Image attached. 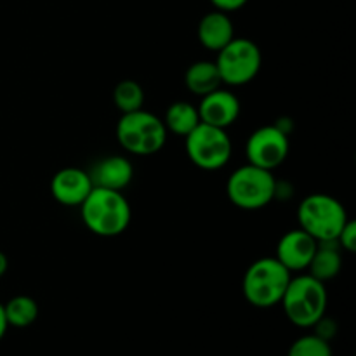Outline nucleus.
Masks as SVG:
<instances>
[{
	"instance_id": "nucleus-1",
	"label": "nucleus",
	"mask_w": 356,
	"mask_h": 356,
	"mask_svg": "<svg viewBox=\"0 0 356 356\" xmlns=\"http://www.w3.org/2000/svg\"><path fill=\"white\" fill-rule=\"evenodd\" d=\"M80 216L90 233L103 238H113L129 228L132 209L122 191L92 188L80 205Z\"/></svg>"
},
{
	"instance_id": "nucleus-2",
	"label": "nucleus",
	"mask_w": 356,
	"mask_h": 356,
	"mask_svg": "<svg viewBox=\"0 0 356 356\" xmlns=\"http://www.w3.org/2000/svg\"><path fill=\"white\" fill-rule=\"evenodd\" d=\"M280 305L291 323L301 329H312L327 313L329 294L323 282L308 273L298 275L289 282Z\"/></svg>"
},
{
	"instance_id": "nucleus-3",
	"label": "nucleus",
	"mask_w": 356,
	"mask_h": 356,
	"mask_svg": "<svg viewBox=\"0 0 356 356\" xmlns=\"http://www.w3.org/2000/svg\"><path fill=\"white\" fill-rule=\"evenodd\" d=\"M292 273L277 257H261L247 268L242 282L243 298L254 308L268 309L280 305Z\"/></svg>"
},
{
	"instance_id": "nucleus-4",
	"label": "nucleus",
	"mask_w": 356,
	"mask_h": 356,
	"mask_svg": "<svg viewBox=\"0 0 356 356\" xmlns=\"http://www.w3.org/2000/svg\"><path fill=\"white\" fill-rule=\"evenodd\" d=\"M163 120L145 108L122 113L117 124V141L122 148L136 156H149L163 149L167 143Z\"/></svg>"
},
{
	"instance_id": "nucleus-5",
	"label": "nucleus",
	"mask_w": 356,
	"mask_h": 356,
	"mask_svg": "<svg viewBox=\"0 0 356 356\" xmlns=\"http://www.w3.org/2000/svg\"><path fill=\"white\" fill-rule=\"evenodd\" d=\"M348 219L350 218L344 205L327 193L308 195L298 209L299 228L305 229L316 242L337 240Z\"/></svg>"
},
{
	"instance_id": "nucleus-6",
	"label": "nucleus",
	"mask_w": 356,
	"mask_h": 356,
	"mask_svg": "<svg viewBox=\"0 0 356 356\" xmlns=\"http://www.w3.org/2000/svg\"><path fill=\"white\" fill-rule=\"evenodd\" d=\"M273 172L245 163L232 172L226 183V195L235 207L242 211H259L275 200Z\"/></svg>"
},
{
	"instance_id": "nucleus-7",
	"label": "nucleus",
	"mask_w": 356,
	"mask_h": 356,
	"mask_svg": "<svg viewBox=\"0 0 356 356\" xmlns=\"http://www.w3.org/2000/svg\"><path fill=\"white\" fill-rule=\"evenodd\" d=\"M184 148L191 163L207 172H214L228 165L233 155V143L226 129L214 127L204 122H200L184 138Z\"/></svg>"
},
{
	"instance_id": "nucleus-8",
	"label": "nucleus",
	"mask_w": 356,
	"mask_h": 356,
	"mask_svg": "<svg viewBox=\"0 0 356 356\" xmlns=\"http://www.w3.org/2000/svg\"><path fill=\"white\" fill-rule=\"evenodd\" d=\"M216 66L225 86L242 87L252 82L263 66V52L250 38L235 37L218 52Z\"/></svg>"
},
{
	"instance_id": "nucleus-9",
	"label": "nucleus",
	"mask_w": 356,
	"mask_h": 356,
	"mask_svg": "<svg viewBox=\"0 0 356 356\" xmlns=\"http://www.w3.org/2000/svg\"><path fill=\"white\" fill-rule=\"evenodd\" d=\"M289 152H291L289 136L282 132L275 124L256 129L249 136L245 145L249 163L271 170V172L287 160Z\"/></svg>"
},
{
	"instance_id": "nucleus-10",
	"label": "nucleus",
	"mask_w": 356,
	"mask_h": 356,
	"mask_svg": "<svg viewBox=\"0 0 356 356\" xmlns=\"http://www.w3.org/2000/svg\"><path fill=\"white\" fill-rule=\"evenodd\" d=\"M316 247H318V242L312 235H308L305 229L296 228L278 240L275 257L291 273H299V271L308 270Z\"/></svg>"
},
{
	"instance_id": "nucleus-11",
	"label": "nucleus",
	"mask_w": 356,
	"mask_h": 356,
	"mask_svg": "<svg viewBox=\"0 0 356 356\" xmlns=\"http://www.w3.org/2000/svg\"><path fill=\"white\" fill-rule=\"evenodd\" d=\"M92 188L89 172L79 167H65L51 179V195L65 207H80Z\"/></svg>"
},
{
	"instance_id": "nucleus-12",
	"label": "nucleus",
	"mask_w": 356,
	"mask_h": 356,
	"mask_svg": "<svg viewBox=\"0 0 356 356\" xmlns=\"http://www.w3.org/2000/svg\"><path fill=\"white\" fill-rule=\"evenodd\" d=\"M197 108L200 122L219 129H228L229 125L235 124L242 110L238 97L232 90L221 89V87L202 96Z\"/></svg>"
},
{
	"instance_id": "nucleus-13",
	"label": "nucleus",
	"mask_w": 356,
	"mask_h": 356,
	"mask_svg": "<svg viewBox=\"0 0 356 356\" xmlns=\"http://www.w3.org/2000/svg\"><path fill=\"white\" fill-rule=\"evenodd\" d=\"M94 188L122 191L134 179V167L131 160L122 155H110L97 160L92 169L87 170Z\"/></svg>"
},
{
	"instance_id": "nucleus-14",
	"label": "nucleus",
	"mask_w": 356,
	"mask_h": 356,
	"mask_svg": "<svg viewBox=\"0 0 356 356\" xmlns=\"http://www.w3.org/2000/svg\"><path fill=\"white\" fill-rule=\"evenodd\" d=\"M198 42L209 51L219 52L235 38V26L228 13L212 10L200 19L197 26Z\"/></svg>"
},
{
	"instance_id": "nucleus-15",
	"label": "nucleus",
	"mask_w": 356,
	"mask_h": 356,
	"mask_svg": "<svg viewBox=\"0 0 356 356\" xmlns=\"http://www.w3.org/2000/svg\"><path fill=\"white\" fill-rule=\"evenodd\" d=\"M343 270V250H341L337 240H327L318 242L316 252L308 266V275L320 282L334 280Z\"/></svg>"
},
{
	"instance_id": "nucleus-16",
	"label": "nucleus",
	"mask_w": 356,
	"mask_h": 356,
	"mask_svg": "<svg viewBox=\"0 0 356 356\" xmlns=\"http://www.w3.org/2000/svg\"><path fill=\"white\" fill-rule=\"evenodd\" d=\"M184 86L191 94L200 97L219 89L222 86V80L216 63L202 59V61H195L193 65L188 66L186 73H184Z\"/></svg>"
},
{
	"instance_id": "nucleus-17",
	"label": "nucleus",
	"mask_w": 356,
	"mask_h": 356,
	"mask_svg": "<svg viewBox=\"0 0 356 356\" xmlns=\"http://www.w3.org/2000/svg\"><path fill=\"white\" fill-rule=\"evenodd\" d=\"M198 124H200L198 108L188 101L172 103L167 108L165 117H163V125H165L167 132H172L181 138H186Z\"/></svg>"
},
{
	"instance_id": "nucleus-18",
	"label": "nucleus",
	"mask_w": 356,
	"mask_h": 356,
	"mask_svg": "<svg viewBox=\"0 0 356 356\" xmlns=\"http://www.w3.org/2000/svg\"><path fill=\"white\" fill-rule=\"evenodd\" d=\"M3 313L9 327L26 329L38 318V305L30 296H16L3 305Z\"/></svg>"
},
{
	"instance_id": "nucleus-19",
	"label": "nucleus",
	"mask_w": 356,
	"mask_h": 356,
	"mask_svg": "<svg viewBox=\"0 0 356 356\" xmlns=\"http://www.w3.org/2000/svg\"><path fill=\"white\" fill-rule=\"evenodd\" d=\"M113 104L120 113H131L145 106V90L136 80H122L113 89Z\"/></svg>"
},
{
	"instance_id": "nucleus-20",
	"label": "nucleus",
	"mask_w": 356,
	"mask_h": 356,
	"mask_svg": "<svg viewBox=\"0 0 356 356\" xmlns=\"http://www.w3.org/2000/svg\"><path fill=\"white\" fill-rule=\"evenodd\" d=\"M287 356H332V348L329 341L315 334H308L291 344Z\"/></svg>"
},
{
	"instance_id": "nucleus-21",
	"label": "nucleus",
	"mask_w": 356,
	"mask_h": 356,
	"mask_svg": "<svg viewBox=\"0 0 356 356\" xmlns=\"http://www.w3.org/2000/svg\"><path fill=\"white\" fill-rule=\"evenodd\" d=\"M337 243H339L341 250H346V252L356 250V222L353 219H348L346 225L343 226L341 233L337 235Z\"/></svg>"
},
{
	"instance_id": "nucleus-22",
	"label": "nucleus",
	"mask_w": 356,
	"mask_h": 356,
	"mask_svg": "<svg viewBox=\"0 0 356 356\" xmlns=\"http://www.w3.org/2000/svg\"><path fill=\"white\" fill-rule=\"evenodd\" d=\"M312 329H315V336H318V337H322V339H325V341H332L334 337H336V334H337V323H336V320L334 318H330V316H327V315H323L322 318L318 320V322L315 323V325L312 327Z\"/></svg>"
},
{
	"instance_id": "nucleus-23",
	"label": "nucleus",
	"mask_w": 356,
	"mask_h": 356,
	"mask_svg": "<svg viewBox=\"0 0 356 356\" xmlns=\"http://www.w3.org/2000/svg\"><path fill=\"white\" fill-rule=\"evenodd\" d=\"M249 0H211L212 6L222 13H233V10L242 9Z\"/></svg>"
},
{
	"instance_id": "nucleus-24",
	"label": "nucleus",
	"mask_w": 356,
	"mask_h": 356,
	"mask_svg": "<svg viewBox=\"0 0 356 356\" xmlns=\"http://www.w3.org/2000/svg\"><path fill=\"white\" fill-rule=\"evenodd\" d=\"M275 125H277V127L280 129L282 132H285L287 136L292 132V120H291V118H287V117L278 118V120L275 122Z\"/></svg>"
},
{
	"instance_id": "nucleus-25",
	"label": "nucleus",
	"mask_w": 356,
	"mask_h": 356,
	"mask_svg": "<svg viewBox=\"0 0 356 356\" xmlns=\"http://www.w3.org/2000/svg\"><path fill=\"white\" fill-rule=\"evenodd\" d=\"M7 329H9V323H7L6 313H3V305L0 302V341H2L3 336H6Z\"/></svg>"
},
{
	"instance_id": "nucleus-26",
	"label": "nucleus",
	"mask_w": 356,
	"mask_h": 356,
	"mask_svg": "<svg viewBox=\"0 0 356 356\" xmlns=\"http://www.w3.org/2000/svg\"><path fill=\"white\" fill-rule=\"evenodd\" d=\"M7 270H9V259H7L6 254L0 252V278L7 273Z\"/></svg>"
}]
</instances>
